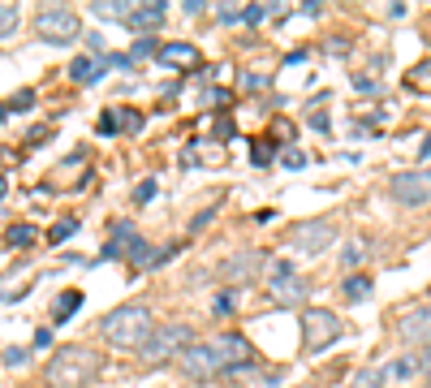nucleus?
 Wrapping results in <instances>:
<instances>
[{
  "instance_id": "obj_46",
  "label": "nucleus",
  "mask_w": 431,
  "mask_h": 388,
  "mask_svg": "<svg viewBox=\"0 0 431 388\" xmlns=\"http://www.w3.org/2000/svg\"><path fill=\"white\" fill-rule=\"evenodd\" d=\"M302 388H319V384H302Z\"/></svg>"
},
{
  "instance_id": "obj_31",
  "label": "nucleus",
  "mask_w": 431,
  "mask_h": 388,
  "mask_svg": "<svg viewBox=\"0 0 431 388\" xmlns=\"http://www.w3.org/2000/svg\"><path fill=\"white\" fill-rule=\"evenodd\" d=\"M280 164H285V169H302V164H307V155L289 147V151H280Z\"/></svg>"
},
{
  "instance_id": "obj_11",
  "label": "nucleus",
  "mask_w": 431,
  "mask_h": 388,
  "mask_svg": "<svg viewBox=\"0 0 431 388\" xmlns=\"http://www.w3.org/2000/svg\"><path fill=\"white\" fill-rule=\"evenodd\" d=\"M212 349H216V358H220L225 371H237V367H246L254 358V349H250V341L242 332H225L220 341H212Z\"/></svg>"
},
{
  "instance_id": "obj_19",
  "label": "nucleus",
  "mask_w": 431,
  "mask_h": 388,
  "mask_svg": "<svg viewBox=\"0 0 431 388\" xmlns=\"http://www.w3.org/2000/svg\"><path fill=\"white\" fill-rule=\"evenodd\" d=\"M91 9L100 13V18H108V22H125V18H130V9H134V5H121V0H95Z\"/></svg>"
},
{
  "instance_id": "obj_25",
  "label": "nucleus",
  "mask_w": 431,
  "mask_h": 388,
  "mask_svg": "<svg viewBox=\"0 0 431 388\" xmlns=\"http://www.w3.org/2000/svg\"><path fill=\"white\" fill-rule=\"evenodd\" d=\"M30 104H35V91H18L9 104H0V117H9L13 108H30Z\"/></svg>"
},
{
  "instance_id": "obj_45",
  "label": "nucleus",
  "mask_w": 431,
  "mask_h": 388,
  "mask_svg": "<svg viewBox=\"0 0 431 388\" xmlns=\"http://www.w3.org/2000/svg\"><path fill=\"white\" fill-rule=\"evenodd\" d=\"M5 190H9V182H5V177H0V199H5Z\"/></svg>"
},
{
  "instance_id": "obj_24",
  "label": "nucleus",
  "mask_w": 431,
  "mask_h": 388,
  "mask_svg": "<svg viewBox=\"0 0 431 388\" xmlns=\"http://www.w3.org/2000/svg\"><path fill=\"white\" fill-rule=\"evenodd\" d=\"M117 129H125V134H138L142 129V112H134V108H125L121 117H117Z\"/></svg>"
},
{
  "instance_id": "obj_33",
  "label": "nucleus",
  "mask_w": 431,
  "mask_h": 388,
  "mask_svg": "<svg viewBox=\"0 0 431 388\" xmlns=\"http://www.w3.org/2000/svg\"><path fill=\"white\" fill-rule=\"evenodd\" d=\"M349 388H379V376H371V371H362V376L349 380Z\"/></svg>"
},
{
  "instance_id": "obj_16",
  "label": "nucleus",
  "mask_w": 431,
  "mask_h": 388,
  "mask_svg": "<svg viewBox=\"0 0 431 388\" xmlns=\"http://www.w3.org/2000/svg\"><path fill=\"white\" fill-rule=\"evenodd\" d=\"M341 289H345V298H349V302H358V298H371V294H375V281L366 277V272H349Z\"/></svg>"
},
{
  "instance_id": "obj_9",
  "label": "nucleus",
  "mask_w": 431,
  "mask_h": 388,
  "mask_svg": "<svg viewBox=\"0 0 431 388\" xmlns=\"http://www.w3.org/2000/svg\"><path fill=\"white\" fill-rule=\"evenodd\" d=\"M177 367H181V376H190L195 384H207V380H216L220 371V358H216V349L212 345H190V349H181V358H177Z\"/></svg>"
},
{
  "instance_id": "obj_10",
  "label": "nucleus",
  "mask_w": 431,
  "mask_h": 388,
  "mask_svg": "<svg viewBox=\"0 0 431 388\" xmlns=\"http://www.w3.org/2000/svg\"><path fill=\"white\" fill-rule=\"evenodd\" d=\"M397 336L401 341H410V345H431V302L427 306H410V311L397 319Z\"/></svg>"
},
{
  "instance_id": "obj_14",
  "label": "nucleus",
  "mask_w": 431,
  "mask_h": 388,
  "mask_svg": "<svg viewBox=\"0 0 431 388\" xmlns=\"http://www.w3.org/2000/svg\"><path fill=\"white\" fill-rule=\"evenodd\" d=\"M419 371H423V354H401L384 367V384H410L419 380Z\"/></svg>"
},
{
  "instance_id": "obj_13",
  "label": "nucleus",
  "mask_w": 431,
  "mask_h": 388,
  "mask_svg": "<svg viewBox=\"0 0 431 388\" xmlns=\"http://www.w3.org/2000/svg\"><path fill=\"white\" fill-rule=\"evenodd\" d=\"M159 22H164V5H159V0H142V5H134V9H130V18H125V26L138 30V35L155 30Z\"/></svg>"
},
{
  "instance_id": "obj_41",
  "label": "nucleus",
  "mask_w": 431,
  "mask_h": 388,
  "mask_svg": "<svg viewBox=\"0 0 431 388\" xmlns=\"http://www.w3.org/2000/svg\"><path fill=\"white\" fill-rule=\"evenodd\" d=\"M302 13H311V18H319V13H324V5H319V0H307V5H302Z\"/></svg>"
},
{
  "instance_id": "obj_23",
  "label": "nucleus",
  "mask_w": 431,
  "mask_h": 388,
  "mask_svg": "<svg viewBox=\"0 0 431 388\" xmlns=\"http://www.w3.org/2000/svg\"><path fill=\"white\" fill-rule=\"evenodd\" d=\"M272 160H276V147H272V142H250V164H272Z\"/></svg>"
},
{
  "instance_id": "obj_4",
  "label": "nucleus",
  "mask_w": 431,
  "mask_h": 388,
  "mask_svg": "<svg viewBox=\"0 0 431 388\" xmlns=\"http://www.w3.org/2000/svg\"><path fill=\"white\" fill-rule=\"evenodd\" d=\"M35 35L43 43H74L82 35V18H78L69 5H43L35 13Z\"/></svg>"
},
{
  "instance_id": "obj_29",
  "label": "nucleus",
  "mask_w": 431,
  "mask_h": 388,
  "mask_svg": "<svg viewBox=\"0 0 431 388\" xmlns=\"http://www.w3.org/2000/svg\"><path fill=\"white\" fill-rule=\"evenodd\" d=\"M5 363H9V367H26V363H30V349H22V345L5 349Z\"/></svg>"
},
{
  "instance_id": "obj_36",
  "label": "nucleus",
  "mask_w": 431,
  "mask_h": 388,
  "mask_svg": "<svg viewBox=\"0 0 431 388\" xmlns=\"http://www.w3.org/2000/svg\"><path fill=\"white\" fill-rule=\"evenodd\" d=\"M341 259H345V268H354L358 259H362V241H354V246H345V255H341Z\"/></svg>"
},
{
  "instance_id": "obj_22",
  "label": "nucleus",
  "mask_w": 431,
  "mask_h": 388,
  "mask_svg": "<svg viewBox=\"0 0 431 388\" xmlns=\"http://www.w3.org/2000/svg\"><path fill=\"white\" fill-rule=\"evenodd\" d=\"M35 237H39V233L30 229V224H13V229L5 233V241H9V246H30Z\"/></svg>"
},
{
  "instance_id": "obj_26",
  "label": "nucleus",
  "mask_w": 431,
  "mask_h": 388,
  "mask_svg": "<svg viewBox=\"0 0 431 388\" xmlns=\"http://www.w3.org/2000/svg\"><path fill=\"white\" fill-rule=\"evenodd\" d=\"M30 289V281H18V277H9L5 285H0V302H9V298H18V294H26Z\"/></svg>"
},
{
  "instance_id": "obj_47",
  "label": "nucleus",
  "mask_w": 431,
  "mask_h": 388,
  "mask_svg": "<svg viewBox=\"0 0 431 388\" xmlns=\"http://www.w3.org/2000/svg\"><path fill=\"white\" fill-rule=\"evenodd\" d=\"M419 388H431V384H419Z\"/></svg>"
},
{
  "instance_id": "obj_39",
  "label": "nucleus",
  "mask_w": 431,
  "mask_h": 388,
  "mask_svg": "<svg viewBox=\"0 0 431 388\" xmlns=\"http://www.w3.org/2000/svg\"><path fill=\"white\" fill-rule=\"evenodd\" d=\"M151 194H155V182H151V177H147V182H142V186L134 190V199H138V203H147V199H151Z\"/></svg>"
},
{
  "instance_id": "obj_7",
  "label": "nucleus",
  "mask_w": 431,
  "mask_h": 388,
  "mask_svg": "<svg viewBox=\"0 0 431 388\" xmlns=\"http://www.w3.org/2000/svg\"><path fill=\"white\" fill-rule=\"evenodd\" d=\"M263 263H267L263 250H233V255H225V263H220V281L225 285H250V281H259Z\"/></svg>"
},
{
  "instance_id": "obj_2",
  "label": "nucleus",
  "mask_w": 431,
  "mask_h": 388,
  "mask_svg": "<svg viewBox=\"0 0 431 388\" xmlns=\"http://www.w3.org/2000/svg\"><path fill=\"white\" fill-rule=\"evenodd\" d=\"M100 332H104V341L117 345V349H142V345H147V336L155 332V315H151V306L130 302V306L108 311L104 323H100Z\"/></svg>"
},
{
  "instance_id": "obj_6",
  "label": "nucleus",
  "mask_w": 431,
  "mask_h": 388,
  "mask_svg": "<svg viewBox=\"0 0 431 388\" xmlns=\"http://www.w3.org/2000/svg\"><path fill=\"white\" fill-rule=\"evenodd\" d=\"M285 241H289L298 255H319L324 246L337 241V224H332V220H298Z\"/></svg>"
},
{
  "instance_id": "obj_27",
  "label": "nucleus",
  "mask_w": 431,
  "mask_h": 388,
  "mask_svg": "<svg viewBox=\"0 0 431 388\" xmlns=\"http://www.w3.org/2000/svg\"><path fill=\"white\" fill-rule=\"evenodd\" d=\"M74 229H78V220L69 216V220H60V224H56V229H52V233H47V241H52V246H60V241H65V237H69Z\"/></svg>"
},
{
  "instance_id": "obj_43",
  "label": "nucleus",
  "mask_w": 431,
  "mask_h": 388,
  "mask_svg": "<svg viewBox=\"0 0 431 388\" xmlns=\"http://www.w3.org/2000/svg\"><path fill=\"white\" fill-rule=\"evenodd\" d=\"M423 160H431V138H423V151H419Z\"/></svg>"
},
{
  "instance_id": "obj_28",
  "label": "nucleus",
  "mask_w": 431,
  "mask_h": 388,
  "mask_svg": "<svg viewBox=\"0 0 431 388\" xmlns=\"http://www.w3.org/2000/svg\"><path fill=\"white\" fill-rule=\"evenodd\" d=\"M216 18H220V22H246V5H229V9L220 5V9H216Z\"/></svg>"
},
{
  "instance_id": "obj_5",
  "label": "nucleus",
  "mask_w": 431,
  "mask_h": 388,
  "mask_svg": "<svg viewBox=\"0 0 431 388\" xmlns=\"http://www.w3.org/2000/svg\"><path fill=\"white\" fill-rule=\"evenodd\" d=\"M298 319H302V349H307V354L328 349L341 336V315L324 311V306H307Z\"/></svg>"
},
{
  "instance_id": "obj_38",
  "label": "nucleus",
  "mask_w": 431,
  "mask_h": 388,
  "mask_svg": "<svg viewBox=\"0 0 431 388\" xmlns=\"http://www.w3.org/2000/svg\"><path fill=\"white\" fill-rule=\"evenodd\" d=\"M100 134H117V112H104L100 117Z\"/></svg>"
},
{
  "instance_id": "obj_17",
  "label": "nucleus",
  "mask_w": 431,
  "mask_h": 388,
  "mask_svg": "<svg viewBox=\"0 0 431 388\" xmlns=\"http://www.w3.org/2000/svg\"><path fill=\"white\" fill-rule=\"evenodd\" d=\"M69 78L74 83H100V61H91V56H78L74 65H69Z\"/></svg>"
},
{
  "instance_id": "obj_3",
  "label": "nucleus",
  "mask_w": 431,
  "mask_h": 388,
  "mask_svg": "<svg viewBox=\"0 0 431 388\" xmlns=\"http://www.w3.org/2000/svg\"><path fill=\"white\" fill-rule=\"evenodd\" d=\"M195 345V332L186 328V323H164V328H155L147 336V345H142V363H151V367H164L173 358H181V349Z\"/></svg>"
},
{
  "instance_id": "obj_20",
  "label": "nucleus",
  "mask_w": 431,
  "mask_h": 388,
  "mask_svg": "<svg viewBox=\"0 0 431 388\" xmlns=\"http://www.w3.org/2000/svg\"><path fill=\"white\" fill-rule=\"evenodd\" d=\"M406 87H410V91H431V56L419 61V65L406 74Z\"/></svg>"
},
{
  "instance_id": "obj_37",
  "label": "nucleus",
  "mask_w": 431,
  "mask_h": 388,
  "mask_svg": "<svg viewBox=\"0 0 431 388\" xmlns=\"http://www.w3.org/2000/svg\"><path fill=\"white\" fill-rule=\"evenodd\" d=\"M212 306H216V315H233V298H229V294H216Z\"/></svg>"
},
{
  "instance_id": "obj_44",
  "label": "nucleus",
  "mask_w": 431,
  "mask_h": 388,
  "mask_svg": "<svg viewBox=\"0 0 431 388\" xmlns=\"http://www.w3.org/2000/svg\"><path fill=\"white\" fill-rule=\"evenodd\" d=\"M423 371H431V345L423 349Z\"/></svg>"
},
{
  "instance_id": "obj_42",
  "label": "nucleus",
  "mask_w": 431,
  "mask_h": 388,
  "mask_svg": "<svg viewBox=\"0 0 431 388\" xmlns=\"http://www.w3.org/2000/svg\"><path fill=\"white\" fill-rule=\"evenodd\" d=\"M35 345H39V349H43V345H52V332L39 328V332H35Z\"/></svg>"
},
{
  "instance_id": "obj_35",
  "label": "nucleus",
  "mask_w": 431,
  "mask_h": 388,
  "mask_svg": "<svg viewBox=\"0 0 431 388\" xmlns=\"http://www.w3.org/2000/svg\"><path fill=\"white\" fill-rule=\"evenodd\" d=\"M267 13H272V9H263V5H246V22H254V26H259V22L267 18Z\"/></svg>"
},
{
  "instance_id": "obj_21",
  "label": "nucleus",
  "mask_w": 431,
  "mask_h": 388,
  "mask_svg": "<svg viewBox=\"0 0 431 388\" xmlns=\"http://www.w3.org/2000/svg\"><path fill=\"white\" fill-rule=\"evenodd\" d=\"M18 22H22L18 5H9V0H0V39H5V35H13V30H18Z\"/></svg>"
},
{
  "instance_id": "obj_1",
  "label": "nucleus",
  "mask_w": 431,
  "mask_h": 388,
  "mask_svg": "<svg viewBox=\"0 0 431 388\" xmlns=\"http://www.w3.org/2000/svg\"><path fill=\"white\" fill-rule=\"evenodd\" d=\"M104 371L100 349H87V345H65L52 354V363L43 367V384L47 388H82Z\"/></svg>"
},
{
  "instance_id": "obj_18",
  "label": "nucleus",
  "mask_w": 431,
  "mask_h": 388,
  "mask_svg": "<svg viewBox=\"0 0 431 388\" xmlns=\"http://www.w3.org/2000/svg\"><path fill=\"white\" fill-rule=\"evenodd\" d=\"M78 306H82V294H78V289H65V294L56 298V311H52V323H65Z\"/></svg>"
},
{
  "instance_id": "obj_8",
  "label": "nucleus",
  "mask_w": 431,
  "mask_h": 388,
  "mask_svg": "<svg viewBox=\"0 0 431 388\" xmlns=\"http://www.w3.org/2000/svg\"><path fill=\"white\" fill-rule=\"evenodd\" d=\"M388 190H393V199H397V203H406V207L431 203V169H410V173H397Z\"/></svg>"
},
{
  "instance_id": "obj_12",
  "label": "nucleus",
  "mask_w": 431,
  "mask_h": 388,
  "mask_svg": "<svg viewBox=\"0 0 431 388\" xmlns=\"http://www.w3.org/2000/svg\"><path fill=\"white\" fill-rule=\"evenodd\" d=\"M307 298H311V281H302V277L267 281V302H276V306H302L307 311Z\"/></svg>"
},
{
  "instance_id": "obj_34",
  "label": "nucleus",
  "mask_w": 431,
  "mask_h": 388,
  "mask_svg": "<svg viewBox=\"0 0 431 388\" xmlns=\"http://www.w3.org/2000/svg\"><path fill=\"white\" fill-rule=\"evenodd\" d=\"M285 277H294V263H289V259H280V263H272V281H285Z\"/></svg>"
},
{
  "instance_id": "obj_30",
  "label": "nucleus",
  "mask_w": 431,
  "mask_h": 388,
  "mask_svg": "<svg viewBox=\"0 0 431 388\" xmlns=\"http://www.w3.org/2000/svg\"><path fill=\"white\" fill-rule=\"evenodd\" d=\"M151 52H155V56H159V43H155V39H151V35H142V39H138V43H134V56H151Z\"/></svg>"
},
{
  "instance_id": "obj_40",
  "label": "nucleus",
  "mask_w": 431,
  "mask_h": 388,
  "mask_svg": "<svg viewBox=\"0 0 431 388\" xmlns=\"http://www.w3.org/2000/svg\"><path fill=\"white\" fill-rule=\"evenodd\" d=\"M87 47H91V52H104V35H100V30H91V35H87Z\"/></svg>"
},
{
  "instance_id": "obj_15",
  "label": "nucleus",
  "mask_w": 431,
  "mask_h": 388,
  "mask_svg": "<svg viewBox=\"0 0 431 388\" xmlns=\"http://www.w3.org/2000/svg\"><path fill=\"white\" fill-rule=\"evenodd\" d=\"M159 61L177 65V69H195L199 65V47L195 43H159Z\"/></svg>"
},
{
  "instance_id": "obj_32",
  "label": "nucleus",
  "mask_w": 431,
  "mask_h": 388,
  "mask_svg": "<svg viewBox=\"0 0 431 388\" xmlns=\"http://www.w3.org/2000/svg\"><path fill=\"white\" fill-rule=\"evenodd\" d=\"M267 87V74H246L242 78V91H263Z\"/></svg>"
}]
</instances>
